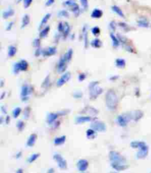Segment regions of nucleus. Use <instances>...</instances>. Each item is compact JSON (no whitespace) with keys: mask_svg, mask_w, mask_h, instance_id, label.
Instances as JSON below:
<instances>
[{"mask_svg":"<svg viewBox=\"0 0 151 173\" xmlns=\"http://www.w3.org/2000/svg\"><path fill=\"white\" fill-rule=\"evenodd\" d=\"M91 120V117L89 116H80V117H78L75 119V123L76 124H84L86 122H89Z\"/></svg>","mask_w":151,"mask_h":173,"instance_id":"nucleus-17","label":"nucleus"},{"mask_svg":"<svg viewBox=\"0 0 151 173\" xmlns=\"http://www.w3.org/2000/svg\"><path fill=\"white\" fill-rule=\"evenodd\" d=\"M115 65L117 68L123 69V68H125V66H126V62H125V59L117 58V59H116V60H115Z\"/></svg>","mask_w":151,"mask_h":173,"instance_id":"nucleus-27","label":"nucleus"},{"mask_svg":"<svg viewBox=\"0 0 151 173\" xmlns=\"http://www.w3.org/2000/svg\"><path fill=\"white\" fill-rule=\"evenodd\" d=\"M50 17H51V14L50 13L46 14L45 16H44L43 17V18L41 19V23H40L39 28H41L42 27H44V25H45L46 23H47V22L49 21V19L50 18Z\"/></svg>","mask_w":151,"mask_h":173,"instance_id":"nucleus-35","label":"nucleus"},{"mask_svg":"<svg viewBox=\"0 0 151 173\" xmlns=\"http://www.w3.org/2000/svg\"><path fill=\"white\" fill-rule=\"evenodd\" d=\"M99 82L98 81H93L89 84V95H90L91 100H95L98 97L99 95L103 93V88L99 87Z\"/></svg>","mask_w":151,"mask_h":173,"instance_id":"nucleus-3","label":"nucleus"},{"mask_svg":"<svg viewBox=\"0 0 151 173\" xmlns=\"http://www.w3.org/2000/svg\"><path fill=\"white\" fill-rule=\"evenodd\" d=\"M82 112L84 113H86V114H89L91 116H97L98 114V111L96 108L92 107H86L83 110Z\"/></svg>","mask_w":151,"mask_h":173,"instance_id":"nucleus-15","label":"nucleus"},{"mask_svg":"<svg viewBox=\"0 0 151 173\" xmlns=\"http://www.w3.org/2000/svg\"><path fill=\"white\" fill-rule=\"evenodd\" d=\"M22 0H16V3H21V2H22Z\"/></svg>","mask_w":151,"mask_h":173,"instance_id":"nucleus-64","label":"nucleus"},{"mask_svg":"<svg viewBox=\"0 0 151 173\" xmlns=\"http://www.w3.org/2000/svg\"><path fill=\"white\" fill-rule=\"evenodd\" d=\"M74 98L75 99H80L83 97V93L81 92H79V91H77L73 94Z\"/></svg>","mask_w":151,"mask_h":173,"instance_id":"nucleus-46","label":"nucleus"},{"mask_svg":"<svg viewBox=\"0 0 151 173\" xmlns=\"http://www.w3.org/2000/svg\"><path fill=\"white\" fill-rule=\"evenodd\" d=\"M30 18L28 15L26 14L23 16L22 18V29L26 27L27 25L30 24Z\"/></svg>","mask_w":151,"mask_h":173,"instance_id":"nucleus-32","label":"nucleus"},{"mask_svg":"<svg viewBox=\"0 0 151 173\" xmlns=\"http://www.w3.org/2000/svg\"><path fill=\"white\" fill-rule=\"evenodd\" d=\"M110 37L112 41V45L114 47H118L120 44V41L119 40L118 37H116L115 35L114 34V33H110Z\"/></svg>","mask_w":151,"mask_h":173,"instance_id":"nucleus-23","label":"nucleus"},{"mask_svg":"<svg viewBox=\"0 0 151 173\" xmlns=\"http://www.w3.org/2000/svg\"><path fill=\"white\" fill-rule=\"evenodd\" d=\"M3 116H1V117H0V124H3Z\"/></svg>","mask_w":151,"mask_h":173,"instance_id":"nucleus-61","label":"nucleus"},{"mask_svg":"<svg viewBox=\"0 0 151 173\" xmlns=\"http://www.w3.org/2000/svg\"><path fill=\"white\" fill-rule=\"evenodd\" d=\"M63 5L65 7H67L69 8V10L73 13L75 16H78L80 13V9L78 4L76 3L75 0H67L64 3H63Z\"/></svg>","mask_w":151,"mask_h":173,"instance_id":"nucleus-4","label":"nucleus"},{"mask_svg":"<svg viewBox=\"0 0 151 173\" xmlns=\"http://www.w3.org/2000/svg\"><path fill=\"white\" fill-rule=\"evenodd\" d=\"M68 60L66 56L63 55L61 57L59 60L58 65H57V70H58V73H65L66 70H67V64Z\"/></svg>","mask_w":151,"mask_h":173,"instance_id":"nucleus-6","label":"nucleus"},{"mask_svg":"<svg viewBox=\"0 0 151 173\" xmlns=\"http://www.w3.org/2000/svg\"><path fill=\"white\" fill-rule=\"evenodd\" d=\"M54 3H55V0H47V1L46 2L45 5L46 7H50V6L52 5Z\"/></svg>","mask_w":151,"mask_h":173,"instance_id":"nucleus-53","label":"nucleus"},{"mask_svg":"<svg viewBox=\"0 0 151 173\" xmlns=\"http://www.w3.org/2000/svg\"><path fill=\"white\" fill-rule=\"evenodd\" d=\"M13 22H10L9 24H8V27H6V30H8V31H10V29H12V27H13Z\"/></svg>","mask_w":151,"mask_h":173,"instance_id":"nucleus-54","label":"nucleus"},{"mask_svg":"<svg viewBox=\"0 0 151 173\" xmlns=\"http://www.w3.org/2000/svg\"><path fill=\"white\" fill-rule=\"evenodd\" d=\"M21 113H22V109H21V107H17L13 111V117L15 119H16V118L19 117Z\"/></svg>","mask_w":151,"mask_h":173,"instance_id":"nucleus-37","label":"nucleus"},{"mask_svg":"<svg viewBox=\"0 0 151 173\" xmlns=\"http://www.w3.org/2000/svg\"><path fill=\"white\" fill-rule=\"evenodd\" d=\"M36 139H37V135L35 134H31L30 136H29L28 139H27V146L30 147H33L34 144H35V141H36Z\"/></svg>","mask_w":151,"mask_h":173,"instance_id":"nucleus-20","label":"nucleus"},{"mask_svg":"<svg viewBox=\"0 0 151 173\" xmlns=\"http://www.w3.org/2000/svg\"><path fill=\"white\" fill-rule=\"evenodd\" d=\"M131 119H132V117L131 113H130L129 114L118 116L117 118H116V122L121 127H125Z\"/></svg>","mask_w":151,"mask_h":173,"instance_id":"nucleus-8","label":"nucleus"},{"mask_svg":"<svg viewBox=\"0 0 151 173\" xmlns=\"http://www.w3.org/2000/svg\"><path fill=\"white\" fill-rule=\"evenodd\" d=\"M91 128L96 132H104L106 130V125L102 121H94L91 124Z\"/></svg>","mask_w":151,"mask_h":173,"instance_id":"nucleus-9","label":"nucleus"},{"mask_svg":"<svg viewBox=\"0 0 151 173\" xmlns=\"http://www.w3.org/2000/svg\"><path fill=\"white\" fill-rule=\"evenodd\" d=\"M118 97L114 90H108L105 94V104L108 109L115 110L118 105Z\"/></svg>","mask_w":151,"mask_h":173,"instance_id":"nucleus-2","label":"nucleus"},{"mask_svg":"<svg viewBox=\"0 0 151 173\" xmlns=\"http://www.w3.org/2000/svg\"><path fill=\"white\" fill-rule=\"evenodd\" d=\"M58 17H63V18H68L69 16V13L67 10H62L61 11L58 12Z\"/></svg>","mask_w":151,"mask_h":173,"instance_id":"nucleus-38","label":"nucleus"},{"mask_svg":"<svg viewBox=\"0 0 151 173\" xmlns=\"http://www.w3.org/2000/svg\"><path fill=\"white\" fill-rule=\"evenodd\" d=\"M32 92L31 91V87L30 86L26 85L22 86V89H21V100H22L23 102H26L29 100V95L30 94V93Z\"/></svg>","mask_w":151,"mask_h":173,"instance_id":"nucleus-7","label":"nucleus"},{"mask_svg":"<svg viewBox=\"0 0 151 173\" xmlns=\"http://www.w3.org/2000/svg\"><path fill=\"white\" fill-rule=\"evenodd\" d=\"M119 26H120V27H122V28L124 29L125 31H127V30H128V29H129L128 25L126 24L124 22H120V23H119Z\"/></svg>","mask_w":151,"mask_h":173,"instance_id":"nucleus-49","label":"nucleus"},{"mask_svg":"<svg viewBox=\"0 0 151 173\" xmlns=\"http://www.w3.org/2000/svg\"><path fill=\"white\" fill-rule=\"evenodd\" d=\"M58 116L59 115L58 113H49L47 116V118H46V122H47L48 124H52L56 121V119L58 118Z\"/></svg>","mask_w":151,"mask_h":173,"instance_id":"nucleus-19","label":"nucleus"},{"mask_svg":"<svg viewBox=\"0 0 151 173\" xmlns=\"http://www.w3.org/2000/svg\"><path fill=\"white\" fill-rule=\"evenodd\" d=\"M33 0H24V8L25 9L28 8L31 5Z\"/></svg>","mask_w":151,"mask_h":173,"instance_id":"nucleus-47","label":"nucleus"},{"mask_svg":"<svg viewBox=\"0 0 151 173\" xmlns=\"http://www.w3.org/2000/svg\"><path fill=\"white\" fill-rule=\"evenodd\" d=\"M50 83V75L46 76V77L44 79V81L43 82V83H42V87L43 88H46L47 87L49 86V84Z\"/></svg>","mask_w":151,"mask_h":173,"instance_id":"nucleus-43","label":"nucleus"},{"mask_svg":"<svg viewBox=\"0 0 151 173\" xmlns=\"http://www.w3.org/2000/svg\"><path fill=\"white\" fill-rule=\"evenodd\" d=\"M17 52V48L16 46L13 45H10L9 46V47H8V57L9 58H13V57H14L16 55Z\"/></svg>","mask_w":151,"mask_h":173,"instance_id":"nucleus-30","label":"nucleus"},{"mask_svg":"<svg viewBox=\"0 0 151 173\" xmlns=\"http://www.w3.org/2000/svg\"><path fill=\"white\" fill-rule=\"evenodd\" d=\"M86 78V75L85 73H80L79 76H78V81L80 82H82L85 81V79Z\"/></svg>","mask_w":151,"mask_h":173,"instance_id":"nucleus-50","label":"nucleus"},{"mask_svg":"<svg viewBox=\"0 0 151 173\" xmlns=\"http://www.w3.org/2000/svg\"><path fill=\"white\" fill-rule=\"evenodd\" d=\"M5 92H3V94H2V96H1V100H3V99L5 97Z\"/></svg>","mask_w":151,"mask_h":173,"instance_id":"nucleus-62","label":"nucleus"},{"mask_svg":"<svg viewBox=\"0 0 151 173\" xmlns=\"http://www.w3.org/2000/svg\"><path fill=\"white\" fill-rule=\"evenodd\" d=\"M46 173H55V169L50 168L47 170V172H46Z\"/></svg>","mask_w":151,"mask_h":173,"instance_id":"nucleus-57","label":"nucleus"},{"mask_svg":"<svg viewBox=\"0 0 151 173\" xmlns=\"http://www.w3.org/2000/svg\"><path fill=\"white\" fill-rule=\"evenodd\" d=\"M50 30V26H46L43 29H41L39 33V38L40 39H44L46 36H47V35L49 34V32Z\"/></svg>","mask_w":151,"mask_h":173,"instance_id":"nucleus-29","label":"nucleus"},{"mask_svg":"<svg viewBox=\"0 0 151 173\" xmlns=\"http://www.w3.org/2000/svg\"><path fill=\"white\" fill-rule=\"evenodd\" d=\"M58 30L59 33H62L63 30V22H59L58 25Z\"/></svg>","mask_w":151,"mask_h":173,"instance_id":"nucleus-51","label":"nucleus"},{"mask_svg":"<svg viewBox=\"0 0 151 173\" xmlns=\"http://www.w3.org/2000/svg\"><path fill=\"white\" fill-rule=\"evenodd\" d=\"M77 167L78 170L80 172H84L86 171L89 167V162L86 159H80L78 161L77 163Z\"/></svg>","mask_w":151,"mask_h":173,"instance_id":"nucleus-13","label":"nucleus"},{"mask_svg":"<svg viewBox=\"0 0 151 173\" xmlns=\"http://www.w3.org/2000/svg\"><path fill=\"white\" fill-rule=\"evenodd\" d=\"M91 46L94 48H100L102 46V41L99 39H94L91 41Z\"/></svg>","mask_w":151,"mask_h":173,"instance_id":"nucleus-33","label":"nucleus"},{"mask_svg":"<svg viewBox=\"0 0 151 173\" xmlns=\"http://www.w3.org/2000/svg\"><path fill=\"white\" fill-rule=\"evenodd\" d=\"M24 125H25L24 122L22 121V120H19V121L17 122V123H16V127L19 131H22V130H24Z\"/></svg>","mask_w":151,"mask_h":173,"instance_id":"nucleus-41","label":"nucleus"},{"mask_svg":"<svg viewBox=\"0 0 151 173\" xmlns=\"http://www.w3.org/2000/svg\"><path fill=\"white\" fill-rule=\"evenodd\" d=\"M70 33V25L68 22H63V36L66 38L68 36V35Z\"/></svg>","mask_w":151,"mask_h":173,"instance_id":"nucleus-28","label":"nucleus"},{"mask_svg":"<svg viewBox=\"0 0 151 173\" xmlns=\"http://www.w3.org/2000/svg\"><path fill=\"white\" fill-rule=\"evenodd\" d=\"M118 76H114V77H111L110 78V80L111 81H115V80L116 79H118Z\"/></svg>","mask_w":151,"mask_h":173,"instance_id":"nucleus-59","label":"nucleus"},{"mask_svg":"<svg viewBox=\"0 0 151 173\" xmlns=\"http://www.w3.org/2000/svg\"><path fill=\"white\" fill-rule=\"evenodd\" d=\"M109 159L112 168L118 171H123L128 167L127 165V161L125 157L116 151H111L109 153Z\"/></svg>","mask_w":151,"mask_h":173,"instance_id":"nucleus-1","label":"nucleus"},{"mask_svg":"<svg viewBox=\"0 0 151 173\" xmlns=\"http://www.w3.org/2000/svg\"><path fill=\"white\" fill-rule=\"evenodd\" d=\"M111 9L115 13L116 15H118L119 16H120L121 18H125V15H124V13H123L122 10H121V8H119L118 6H116V5L112 6Z\"/></svg>","mask_w":151,"mask_h":173,"instance_id":"nucleus-31","label":"nucleus"},{"mask_svg":"<svg viewBox=\"0 0 151 173\" xmlns=\"http://www.w3.org/2000/svg\"><path fill=\"white\" fill-rule=\"evenodd\" d=\"M57 52V48L55 46H50L47 49L44 50L42 52V55L45 57H50L54 55Z\"/></svg>","mask_w":151,"mask_h":173,"instance_id":"nucleus-14","label":"nucleus"},{"mask_svg":"<svg viewBox=\"0 0 151 173\" xmlns=\"http://www.w3.org/2000/svg\"><path fill=\"white\" fill-rule=\"evenodd\" d=\"M145 145H147L145 142L140 141H133L131 143V147L134 149H140L144 146H145Z\"/></svg>","mask_w":151,"mask_h":173,"instance_id":"nucleus-21","label":"nucleus"},{"mask_svg":"<svg viewBox=\"0 0 151 173\" xmlns=\"http://www.w3.org/2000/svg\"><path fill=\"white\" fill-rule=\"evenodd\" d=\"M91 33L94 35V36H98L100 34V29L98 27H94L91 28Z\"/></svg>","mask_w":151,"mask_h":173,"instance_id":"nucleus-40","label":"nucleus"},{"mask_svg":"<svg viewBox=\"0 0 151 173\" xmlns=\"http://www.w3.org/2000/svg\"><path fill=\"white\" fill-rule=\"evenodd\" d=\"M149 153V147L148 145H145L142 148L139 149V151L137 153V158L138 159H144L148 156Z\"/></svg>","mask_w":151,"mask_h":173,"instance_id":"nucleus-12","label":"nucleus"},{"mask_svg":"<svg viewBox=\"0 0 151 173\" xmlns=\"http://www.w3.org/2000/svg\"><path fill=\"white\" fill-rule=\"evenodd\" d=\"M22 152H19V153H17L16 154V159H20V158H21V156H22Z\"/></svg>","mask_w":151,"mask_h":173,"instance_id":"nucleus-56","label":"nucleus"},{"mask_svg":"<svg viewBox=\"0 0 151 173\" xmlns=\"http://www.w3.org/2000/svg\"><path fill=\"white\" fill-rule=\"evenodd\" d=\"M109 28L111 29V33L115 32L116 30V24L114 22H111L109 24Z\"/></svg>","mask_w":151,"mask_h":173,"instance_id":"nucleus-48","label":"nucleus"},{"mask_svg":"<svg viewBox=\"0 0 151 173\" xmlns=\"http://www.w3.org/2000/svg\"><path fill=\"white\" fill-rule=\"evenodd\" d=\"M39 156H40V153H33V154H32V155L30 156V157L27 160V163L31 164V163H33V162L35 161L36 160L39 159Z\"/></svg>","mask_w":151,"mask_h":173,"instance_id":"nucleus-34","label":"nucleus"},{"mask_svg":"<svg viewBox=\"0 0 151 173\" xmlns=\"http://www.w3.org/2000/svg\"><path fill=\"white\" fill-rule=\"evenodd\" d=\"M66 139H67V136H66L57 137V138L55 139L54 144L55 146H60V145L63 144V143L66 141Z\"/></svg>","mask_w":151,"mask_h":173,"instance_id":"nucleus-25","label":"nucleus"},{"mask_svg":"<svg viewBox=\"0 0 151 173\" xmlns=\"http://www.w3.org/2000/svg\"><path fill=\"white\" fill-rule=\"evenodd\" d=\"M3 86H4V81H3V80H2V81H1V87H3Z\"/></svg>","mask_w":151,"mask_h":173,"instance_id":"nucleus-63","label":"nucleus"},{"mask_svg":"<svg viewBox=\"0 0 151 173\" xmlns=\"http://www.w3.org/2000/svg\"><path fill=\"white\" fill-rule=\"evenodd\" d=\"M1 111L4 114H7V110H6L4 106H1Z\"/></svg>","mask_w":151,"mask_h":173,"instance_id":"nucleus-55","label":"nucleus"},{"mask_svg":"<svg viewBox=\"0 0 151 173\" xmlns=\"http://www.w3.org/2000/svg\"><path fill=\"white\" fill-rule=\"evenodd\" d=\"M138 26L139 27L148 28L150 27V22L147 18H141V19L138 20Z\"/></svg>","mask_w":151,"mask_h":173,"instance_id":"nucleus-24","label":"nucleus"},{"mask_svg":"<svg viewBox=\"0 0 151 173\" xmlns=\"http://www.w3.org/2000/svg\"><path fill=\"white\" fill-rule=\"evenodd\" d=\"M14 13L15 11L13 8H8L7 10H5V11H4L3 13V18H5V19H7V18L13 16Z\"/></svg>","mask_w":151,"mask_h":173,"instance_id":"nucleus-26","label":"nucleus"},{"mask_svg":"<svg viewBox=\"0 0 151 173\" xmlns=\"http://www.w3.org/2000/svg\"><path fill=\"white\" fill-rule=\"evenodd\" d=\"M29 68V64L27 60H21L19 62H17L13 65V73L15 75H17L20 72V71H27Z\"/></svg>","mask_w":151,"mask_h":173,"instance_id":"nucleus-5","label":"nucleus"},{"mask_svg":"<svg viewBox=\"0 0 151 173\" xmlns=\"http://www.w3.org/2000/svg\"><path fill=\"white\" fill-rule=\"evenodd\" d=\"M41 45V40L40 39H35L33 41V46L35 48H39Z\"/></svg>","mask_w":151,"mask_h":173,"instance_id":"nucleus-45","label":"nucleus"},{"mask_svg":"<svg viewBox=\"0 0 151 173\" xmlns=\"http://www.w3.org/2000/svg\"><path fill=\"white\" fill-rule=\"evenodd\" d=\"M131 117H132V119H133L134 121H139V120L142 118L143 117V112L139 110H137V111H134L133 112L131 113Z\"/></svg>","mask_w":151,"mask_h":173,"instance_id":"nucleus-18","label":"nucleus"},{"mask_svg":"<svg viewBox=\"0 0 151 173\" xmlns=\"http://www.w3.org/2000/svg\"><path fill=\"white\" fill-rule=\"evenodd\" d=\"M10 119V118L9 116H6V118H5V122H6V124H9Z\"/></svg>","mask_w":151,"mask_h":173,"instance_id":"nucleus-58","label":"nucleus"},{"mask_svg":"<svg viewBox=\"0 0 151 173\" xmlns=\"http://www.w3.org/2000/svg\"><path fill=\"white\" fill-rule=\"evenodd\" d=\"M83 8L86 10L89 8V0H80Z\"/></svg>","mask_w":151,"mask_h":173,"instance_id":"nucleus-44","label":"nucleus"},{"mask_svg":"<svg viewBox=\"0 0 151 173\" xmlns=\"http://www.w3.org/2000/svg\"><path fill=\"white\" fill-rule=\"evenodd\" d=\"M103 12L102 10L100 9H94L91 12V18H100L103 16Z\"/></svg>","mask_w":151,"mask_h":173,"instance_id":"nucleus-22","label":"nucleus"},{"mask_svg":"<svg viewBox=\"0 0 151 173\" xmlns=\"http://www.w3.org/2000/svg\"><path fill=\"white\" fill-rule=\"evenodd\" d=\"M82 33H83V38H84V46L86 49H87L89 46V38H88V32H87V26L84 25L82 29Z\"/></svg>","mask_w":151,"mask_h":173,"instance_id":"nucleus-16","label":"nucleus"},{"mask_svg":"<svg viewBox=\"0 0 151 173\" xmlns=\"http://www.w3.org/2000/svg\"><path fill=\"white\" fill-rule=\"evenodd\" d=\"M53 159L55 160L58 167L61 169V170H66V169L67 168V161L63 159L60 154H55V155H53Z\"/></svg>","mask_w":151,"mask_h":173,"instance_id":"nucleus-10","label":"nucleus"},{"mask_svg":"<svg viewBox=\"0 0 151 173\" xmlns=\"http://www.w3.org/2000/svg\"><path fill=\"white\" fill-rule=\"evenodd\" d=\"M86 136L88 139H94L96 136V131L94 130H93L92 128L88 129L86 130Z\"/></svg>","mask_w":151,"mask_h":173,"instance_id":"nucleus-36","label":"nucleus"},{"mask_svg":"<svg viewBox=\"0 0 151 173\" xmlns=\"http://www.w3.org/2000/svg\"><path fill=\"white\" fill-rule=\"evenodd\" d=\"M16 173H23V170H22V169H19V170H17Z\"/></svg>","mask_w":151,"mask_h":173,"instance_id":"nucleus-60","label":"nucleus"},{"mask_svg":"<svg viewBox=\"0 0 151 173\" xmlns=\"http://www.w3.org/2000/svg\"><path fill=\"white\" fill-rule=\"evenodd\" d=\"M64 55L66 56V58H67L68 62H70V60H72V55H73V50L72 49H69L68 50L66 54H64Z\"/></svg>","mask_w":151,"mask_h":173,"instance_id":"nucleus-39","label":"nucleus"},{"mask_svg":"<svg viewBox=\"0 0 151 173\" xmlns=\"http://www.w3.org/2000/svg\"><path fill=\"white\" fill-rule=\"evenodd\" d=\"M30 107H26L24 110V118L25 119H27L30 117Z\"/></svg>","mask_w":151,"mask_h":173,"instance_id":"nucleus-42","label":"nucleus"},{"mask_svg":"<svg viewBox=\"0 0 151 173\" xmlns=\"http://www.w3.org/2000/svg\"><path fill=\"white\" fill-rule=\"evenodd\" d=\"M42 52H43V50H42L41 49H40V48H37V49L35 50V56L39 57L42 54Z\"/></svg>","mask_w":151,"mask_h":173,"instance_id":"nucleus-52","label":"nucleus"},{"mask_svg":"<svg viewBox=\"0 0 151 173\" xmlns=\"http://www.w3.org/2000/svg\"><path fill=\"white\" fill-rule=\"evenodd\" d=\"M70 78H71V73L69 72V71L65 72L60 78H59L58 81H57V86H58V87H61V86H63L64 84L67 83V82L69 81Z\"/></svg>","mask_w":151,"mask_h":173,"instance_id":"nucleus-11","label":"nucleus"}]
</instances>
